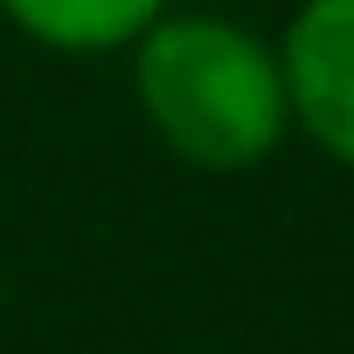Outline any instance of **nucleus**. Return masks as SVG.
I'll return each instance as SVG.
<instances>
[{
  "label": "nucleus",
  "instance_id": "1",
  "mask_svg": "<svg viewBox=\"0 0 354 354\" xmlns=\"http://www.w3.org/2000/svg\"><path fill=\"white\" fill-rule=\"evenodd\" d=\"M125 56L146 132L181 167L250 174L292 139L278 42L250 21L167 8Z\"/></svg>",
  "mask_w": 354,
  "mask_h": 354
},
{
  "label": "nucleus",
  "instance_id": "2",
  "mask_svg": "<svg viewBox=\"0 0 354 354\" xmlns=\"http://www.w3.org/2000/svg\"><path fill=\"white\" fill-rule=\"evenodd\" d=\"M292 132L354 174V0H299L278 35Z\"/></svg>",
  "mask_w": 354,
  "mask_h": 354
},
{
  "label": "nucleus",
  "instance_id": "3",
  "mask_svg": "<svg viewBox=\"0 0 354 354\" xmlns=\"http://www.w3.org/2000/svg\"><path fill=\"white\" fill-rule=\"evenodd\" d=\"M174 0H0V21L49 56H125Z\"/></svg>",
  "mask_w": 354,
  "mask_h": 354
},
{
  "label": "nucleus",
  "instance_id": "4",
  "mask_svg": "<svg viewBox=\"0 0 354 354\" xmlns=\"http://www.w3.org/2000/svg\"><path fill=\"white\" fill-rule=\"evenodd\" d=\"M0 306H8V285H0Z\"/></svg>",
  "mask_w": 354,
  "mask_h": 354
}]
</instances>
